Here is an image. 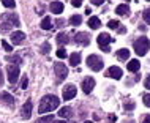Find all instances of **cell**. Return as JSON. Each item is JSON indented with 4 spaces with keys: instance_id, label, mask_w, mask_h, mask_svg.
Masks as SVG:
<instances>
[{
    "instance_id": "4dcf8cb0",
    "label": "cell",
    "mask_w": 150,
    "mask_h": 123,
    "mask_svg": "<svg viewBox=\"0 0 150 123\" xmlns=\"http://www.w3.org/2000/svg\"><path fill=\"white\" fill-rule=\"evenodd\" d=\"M142 101H144V104L147 106V107H150V93H145V95L142 96Z\"/></svg>"
},
{
    "instance_id": "8fae6325",
    "label": "cell",
    "mask_w": 150,
    "mask_h": 123,
    "mask_svg": "<svg viewBox=\"0 0 150 123\" xmlns=\"http://www.w3.org/2000/svg\"><path fill=\"white\" fill-rule=\"evenodd\" d=\"M24 40H25V35H24L21 30H18V32H13V33H11V41H13L14 44H19V43H22Z\"/></svg>"
},
{
    "instance_id": "74e56055",
    "label": "cell",
    "mask_w": 150,
    "mask_h": 123,
    "mask_svg": "<svg viewBox=\"0 0 150 123\" xmlns=\"http://www.w3.org/2000/svg\"><path fill=\"white\" fill-rule=\"evenodd\" d=\"M133 107H134V104H133V102H129V104H125V109H133Z\"/></svg>"
},
{
    "instance_id": "d6a6232c",
    "label": "cell",
    "mask_w": 150,
    "mask_h": 123,
    "mask_svg": "<svg viewBox=\"0 0 150 123\" xmlns=\"http://www.w3.org/2000/svg\"><path fill=\"white\" fill-rule=\"evenodd\" d=\"M27 85H29V79H27V76H25V77L22 79V82H21V87H22V88H27Z\"/></svg>"
},
{
    "instance_id": "6da1fadb",
    "label": "cell",
    "mask_w": 150,
    "mask_h": 123,
    "mask_svg": "<svg viewBox=\"0 0 150 123\" xmlns=\"http://www.w3.org/2000/svg\"><path fill=\"white\" fill-rule=\"evenodd\" d=\"M60 104V100L55 95H46L41 98L40 101V114H47V112H52L54 109H57Z\"/></svg>"
},
{
    "instance_id": "277c9868",
    "label": "cell",
    "mask_w": 150,
    "mask_h": 123,
    "mask_svg": "<svg viewBox=\"0 0 150 123\" xmlns=\"http://www.w3.org/2000/svg\"><path fill=\"white\" fill-rule=\"evenodd\" d=\"M6 73H8V81H10V84H16L19 79V68L16 66V65H8L6 68Z\"/></svg>"
},
{
    "instance_id": "5b68a950",
    "label": "cell",
    "mask_w": 150,
    "mask_h": 123,
    "mask_svg": "<svg viewBox=\"0 0 150 123\" xmlns=\"http://www.w3.org/2000/svg\"><path fill=\"white\" fill-rule=\"evenodd\" d=\"M54 71H55V74H57L59 79H65V77L68 76V68L65 66V63H62V62L54 63Z\"/></svg>"
},
{
    "instance_id": "484cf974",
    "label": "cell",
    "mask_w": 150,
    "mask_h": 123,
    "mask_svg": "<svg viewBox=\"0 0 150 123\" xmlns=\"http://www.w3.org/2000/svg\"><path fill=\"white\" fill-rule=\"evenodd\" d=\"M49 51H51V44L49 43H43L41 52H43V54H49Z\"/></svg>"
},
{
    "instance_id": "bcb514c9",
    "label": "cell",
    "mask_w": 150,
    "mask_h": 123,
    "mask_svg": "<svg viewBox=\"0 0 150 123\" xmlns=\"http://www.w3.org/2000/svg\"><path fill=\"white\" fill-rule=\"evenodd\" d=\"M147 2H150V0H147Z\"/></svg>"
},
{
    "instance_id": "5bb4252c",
    "label": "cell",
    "mask_w": 150,
    "mask_h": 123,
    "mask_svg": "<svg viewBox=\"0 0 150 123\" xmlns=\"http://www.w3.org/2000/svg\"><path fill=\"white\" fill-rule=\"evenodd\" d=\"M0 100H2L3 102H6L8 106H13V104H14V98L11 96L8 92H3L2 95H0Z\"/></svg>"
},
{
    "instance_id": "e0dca14e",
    "label": "cell",
    "mask_w": 150,
    "mask_h": 123,
    "mask_svg": "<svg viewBox=\"0 0 150 123\" xmlns=\"http://www.w3.org/2000/svg\"><path fill=\"white\" fill-rule=\"evenodd\" d=\"M41 28L43 30H51L52 28V20H51V18H43V20H41Z\"/></svg>"
},
{
    "instance_id": "1f68e13d",
    "label": "cell",
    "mask_w": 150,
    "mask_h": 123,
    "mask_svg": "<svg viewBox=\"0 0 150 123\" xmlns=\"http://www.w3.org/2000/svg\"><path fill=\"white\" fill-rule=\"evenodd\" d=\"M57 57H59V59H65V57H67V51H65V49H59V51H57Z\"/></svg>"
},
{
    "instance_id": "7c38bea8",
    "label": "cell",
    "mask_w": 150,
    "mask_h": 123,
    "mask_svg": "<svg viewBox=\"0 0 150 123\" xmlns=\"http://www.w3.org/2000/svg\"><path fill=\"white\" fill-rule=\"evenodd\" d=\"M51 11H52V13H54V14H60V13H62V11H63V3L62 2H52L51 3Z\"/></svg>"
},
{
    "instance_id": "ffe728a7",
    "label": "cell",
    "mask_w": 150,
    "mask_h": 123,
    "mask_svg": "<svg viewBox=\"0 0 150 123\" xmlns=\"http://www.w3.org/2000/svg\"><path fill=\"white\" fill-rule=\"evenodd\" d=\"M115 13L120 14V16H125V14L129 13V8H128V5H119L115 8Z\"/></svg>"
},
{
    "instance_id": "ee69618b",
    "label": "cell",
    "mask_w": 150,
    "mask_h": 123,
    "mask_svg": "<svg viewBox=\"0 0 150 123\" xmlns=\"http://www.w3.org/2000/svg\"><path fill=\"white\" fill-rule=\"evenodd\" d=\"M86 123H93V122H90V120H88V122H86Z\"/></svg>"
},
{
    "instance_id": "d6986e66",
    "label": "cell",
    "mask_w": 150,
    "mask_h": 123,
    "mask_svg": "<svg viewBox=\"0 0 150 123\" xmlns=\"http://www.w3.org/2000/svg\"><path fill=\"white\" fill-rule=\"evenodd\" d=\"M100 25H101V22H100L98 18L92 16V18L88 19V27H90V28H100Z\"/></svg>"
},
{
    "instance_id": "e575fe53",
    "label": "cell",
    "mask_w": 150,
    "mask_h": 123,
    "mask_svg": "<svg viewBox=\"0 0 150 123\" xmlns=\"http://www.w3.org/2000/svg\"><path fill=\"white\" fill-rule=\"evenodd\" d=\"M144 85L147 87L149 90H150V76H147V79H145V82H144Z\"/></svg>"
},
{
    "instance_id": "4fadbf2b",
    "label": "cell",
    "mask_w": 150,
    "mask_h": 123,
    "mask_svg": "<svg viewBox=\"0 0 150 123\" xmlns=\"http://www.w3.org/2000/svg\"><path fill=\"white\" fill-rule=\"evenodd\" d=\"M22 117L24 118H30V115H32V101H27L25 104L22 106Z\"/></svg>"
},
{
    "instance_id": "9c48e42d",
    "label": "cell",
    "mask_w": 150,
    "mask_h": 123,
    "mask_svg": "<svg viewBox=\"0 0 150 123\" xmlns=\"http://www.w3.org/2000/svg\"><path fill=\"white\" fill-rule=\"evenodd\" d=\"M122 69L119 66H111L108 69V73H106V76L108 77H112V79H122Z\"/></svg>"
},
{
    "instance_id": "ab89813d",
    "label": "cell",
    "mask_w": 150,
    "mask_h": 123,
    "mask_svg": "<svg viewBox=\"0 0 150 123\" xmlns=\"http://www.w3.org/2000/svg\"><path fill=\"white\" fill-rule=\"evenodd\" d=\"M63 22H65V20H62V19H59V20H57V25H59V27H62V25H63Z\"/></svg>"
},
{
    "instance_id": "ba28073f",
    "label": "cell",
    "mask_w": 150,
    "mask_h": 123,
    "mask_svg": "<svg viewBox=\"0 0 150 123\" xmlns=\"http://www.w3.org/2000/svg\"><path fill=\"white\" fill-rule=\"evenodd\" d=\"M76 96V87L73 84H68V85H65V88H63V98L65 100H73V98Z\"/></svg>"
},
{
    "instance_id": "4316f807",
    "label": "cell",
    "mask_w": 150,
    "mask_h": 123,
    "mask_svg": "<svg viewBox=\"0 0 150 123\" xmlns=\"http://www.w3.org/2000/svg\"><path fill=\"white\" fill-rule=\"evenodd\" d=\"M108 27L112 28V30H115V28H119L120 25H119V22H117V20H109V22H108Z\"/></svg>"
},
{
    "instance_id": "f35d334b",
    "label": "cell",
    "mask_w": 150,
    "mask_h": 123,
    "mask_svg": "<svg viewBox=\"0 0 150 123\" xmlns=\"http://www.w3.org/2000/svg\"><path fill=\"white\" fill-rule=\"evenodd\" d=\"M115 120H117V117L114 114H111V115H109V122H115Z\"/></svg>"
},
{
    "instance_id": "836d02e7",
    "label": "cell",
    "mask_w": 150,
    "mask_h": 123,
    "mask_svg": "<svg viewBox=\"0 0 150 123\" xmlns=\"http://www.w3.org/2000/svg\"><path fill=\"white\" fill-rule=\"evenodd\" d=\"M71 5L73 6H81L82 5V0H71Z\"/></svg>"
},
{
    "instance_id": "8d00e7d4",
    "label": "cell",
    "mask_w": 150,
    "mask_h": 123,
    "mask_svg": "<svg viewBox=\"0 0 150 123\" xmlns=\"http://www.w3.org/2000/svg\"><path fill=\"white\" fill-rule=\"evenodd\" d=\"M142 123H150V115H144V118H142Z\"/></svg>"
},
{
    "instance_id": "7a4b0ae2",
    "label": "cell",
    "mask_w": 150,
    "mask_h": 123,
    "mask_svg": "<svg viewBox=\"0 0 150 123\" xmlns=\"http://www.w3.org/2000/svg\"><path fill=\"white\" fill-rule=\"evenodd\" d=\"M133 47H134V52L137 55H145L150 49V41H149L147 36H141V38H137L134 41Z\"/></svg>"
},
{
    "instance_id": "d590c367",
    "label": "cell",
    "mask_w": 150,
    "mask_h": 123,
    "mask_svg": "<svg viewBox=\"0 0 150 123\" xmlns=\"http://www.w3.org/2000/svg\"><path fill=\"white\" fill-rule=\"evenodd\" d=\"M90 2L93 3V5H101V3L104 2V0H90Z\"/></svg>"
},
{
    "instance_id": "83f0119b",
    "label": "cell",
    "mask_w": 150,
    "mask_h": 123,
    "mask_svg": "<svg viewBox=\"0 0 150 123\" xmlns=\"http://www.w3.org/2000/svg\"><path fill=\"white\" fill-rule=\"evenodd\" d=\"M2 47H3V49H5V51H6V52H11V51H13V47H11V46H10V43H6V41H5V40H2Z\"/></svg>"
},
{
    "instance_id": "9a60e30c",
    "label": "cell",
    "mask_w": 150,
    "mask_h": 123,
    "mask_svg": "<svg viewBox=\"0 0 150 123\" xmlns=\"http://www.w3.org/2000/svg\"><path fill=\"white\" fill-rule=\"evenodd\" d=\"M79 63H81V54L79 52H73L70 55V65L71 66H78Z\"/></svg>"
},
{
    "instance_id": "cb8c5ba5",
    "label": "cell",
    "mask_w": 150,
    "mask_h": 123,
    "mask_svg": "<svg viewBox=\"0 0 150 123\" xmlns=\"http://www.w3.org/2000/svg\"><path fill=\"white\" fill-rule=\"evenodd\" d=\"M142 18H144V22H145V24H149V25H150V8H147V10H144V13H142Z\"/></svg>"
},
{
    "instance_id": "8992f818",
    "label": "cell",
    "mask_w": 150,
    "mask_h": 123,
    "mask_svg": "<svg viewBox=\"0 0 150 123\" xmlns=\"http://www.w3.org/2000/svg\"><path fill=\"white\" fill-rule=\"evenodd\" d=\"M98 44H100V47L103 49L104 52H109V47H108V44L112 41V38H111V35H108V33H101V35H98Z\"/></svg>"
},
{
    "instance_id": "44dd1931",
    "label": "cell",
    "mask_w": 150,
    "mask_h": 123,
    "mask_svg": "<svg viewBox=\"0 0 150 123\" xmlns=\"http://www.w3.org/2000/svg\"><path fill=\"white\" fill-rule=\"evenodd\" d=\"M68 41H70V38H68L67 33H59V35H57V43L60 44V46H65Z\"/></svg>"
},
{
    "instance_id": "f6af8a7d",
    "label": "cell",
    "mask_w": 150,
    "mask_h": 123,
    "mask_svg": "<svg viewBox=\"0 0 150 123\" xmlns=\"http://www.w3.org/2000/svg\"><path fill=\"white\" fill-rule=\"evenodd\" d=\"M47 123H54V120H52V122H47Z\"/></svg>"
},
{
    "instance_id": "b9f144b4",
    "label": "cell",
    "mask_w": 150,
    "mask_h": 123,
    "mask_svg": "<svg viewBox=\"0 0 150 123\" xmlns=\"http://www.w3.org/2000/svg\"><path fill=\"white\" fill-rule=\"evenodd\" d=\"M54 123H65L63 120H59V122H54Z\"/></svg>"
},
{
    "instance_id": "f1b7e54d",
    "label": "cell",
    "mask_w": 150,
    "mask_h": 123,
    "mask_svg": "<svg viewBox=\"0 0 150 123\" xmlns=\"http://www.w3.org/2000/svg\"><path fill=\"white\" fill-rule=\"evenodd\" d=\"M5 60H8L10 63H19V62H21V59H19L18 55H14V57H6Z\"/></svg>"
},
{
    "instance_id": "7402d4cb",
    "label": "cell",
    "mask_w": 150,
    "mask_h": 123,
    "mask_svg": "<svg viewBox=\"0 0 150 123\" xmlns=\"http://www.w3.org/2000/svg\"><path fill=\"white\" fill-rule=\"evenodd\" d=\"M117 57H119L120 60H128L129 59V51L128 49H120V51H117Z\"/></svg>"
},
{
    "instance_id": "ac0fdd59",
    "label": "cell",
    "mask_w": 150,
    "mask_h": 123,
    "mask_svg": "<svg viewBox=\"0 0 150 123\" xmlns=\"http://www.w3.org/2000/svg\"><path fill=\"white\" fill-rule=\"evenodd\" d=\"M59 115L62 117V118H70L73 115V112H71V107H62L59 110Z\"/></svg>"
},
{
    "instance_id": "60d3db41",
    "label": "cell",
    "mask_w": 150,
    "mask_h": 123,
    "mask_svg": "<svg viewBox=\"0 0 150 123\" xmlns=\"http://www.w3.org/2000/svg\"><path fill=\"white\" fill-rule=\"evenodd\" d=\"M0 85H3V74H2V71H0Z\"/></svg>"
},
{
    "instance_id": "603a6c76",
    "label": "cell",
    "mask_w": 150,
    "mask_h": 123,
    "mask_svg": "<svg viewBox=\"0 0 150 123\" xmlns=\"http://www.w3.org/2000/svg\"><path fill=\"white\" fill-rule=\"evenodd\" d=\"M81 20H82V18H81L79 14H73L71 18H70V22L73 24V25H79V24H81Z\"/></svg>"
},
{
    "instance_id": "7bdbcfd3",
    "label": "cell",
    "mask_w": 150,
    "mask_h": 123,
    "mask_svg": "<svg viewBox=\"0 0 150 123\" xmlns=\"http://www.w3.org/2000/svg\"><path fill=\"white\" fill-rule=\"evenodd\" d=\"M127 123H134V122H133V120H131V122H127Z\"/></svg>"
},
{
    "instance_id": "d4e9b609",
    "label": "cell",
    "mask_w": 150,
    "mask_h": 123,
    "mask_svg": "<svg viewBox=\"0 0 150 123\" xmlns=\"http://www.w3.org/2000/svg\"><path fill=\"white\" fill-rule=\"evenodd\" d=\"M2 3H3V6H6V8H14L16 6L14 0H2Z\"/></svg>"
},
{
    "instance_id": "3957f363",
    "label": "cell",
    "mask_w": 150,
    "mask_h": 123,
    "mask_svg": "<svg viewBox=\"0 0 150 123\" xmlns=\"http://www.w3.org/2000/svg\"><path fill=\"white\" fill-rule=\"evenodd\" d=\"M103 60L100 59L98 55H95V54H92V55H88L87 57V66L93 69V71H101L103 69Z\"/></svg>"
},
{
    "instance_id": "2e32d148",
    "label": "cell",
    "mask_w": 150,
    "mask_h": 123,
    "mask_svg": "<svg viewBox=\"0 0 150 123\" xmlns=\"http://www.w3.org/2000/svg\"><path fill=\"white\" fill-rule=\"evenodd\" d=\"M139 60H129L128 62V71H131V73H136L137 69H139Z\"/></svg>"
},
{
    "instance_id": "52a82bcc",
    "label": "cell",
    "mask_w": 150,
    "mask_h": 123,
    "mask_svg": "<svg viewBox=\"0 0 150 123\" xmlns=\"http://www.w3.org/2000/svg\"><path fill=\"white\" fill-rule=\"evenodd\" d=\"M93 88H95V79L90 77V76L86 77V79L82 81V90H84V93H87V95H88Z\"/></svg>"
},
{
    "instance_id": "30bf717a",
    "label": "cell",
    "mask_w": 150,
    "mask_h": 123,
    "mask_svg": "<svg viewBox=\"0 0 150 123\" xmlns=\"http://www.w3.org/2000/svg\"><path fill=\"white\" fill-rule=\"evenodd\" d=\"M74 41L79 44H82V46H88L90 44V38H88L87 33H84V32H81V33H78L74 36Z\"/></svg>"
},
{
    "instance_id": "f546056e",
    "label": "cell",
    "mask_w": 150,
    "mask_h": 123,
    "mask_svg": "<svg viewBox=\"0 0 150 123\" xmlns=\"http://www.w3.org/2000/svg\"><path fill=\"white\" fill-rule=\"evenodd\" d=\"M54 120V115H47V117H43V118H40L38 123H47V122H52Z\"/></svg>"
}]
</instances>
